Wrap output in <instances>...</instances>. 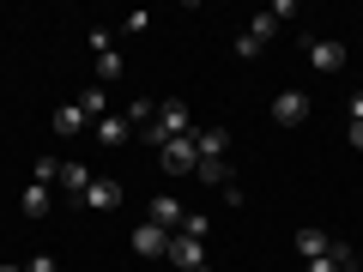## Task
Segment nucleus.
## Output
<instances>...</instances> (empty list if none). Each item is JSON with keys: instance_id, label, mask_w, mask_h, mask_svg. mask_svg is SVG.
<instances>
[{"instance_id": "0eeeda50", "label": "nucleus", "mask_w": 363, "mask_h": 272, "mask_svg": "<svg viewBox=\"0 0 363 272\" xmlns=\"http://www.w3.org/2000/svg\"><path fill=\"white\" fill-rule=\"evenodd\" d=\"M85 206H91V212H116V206H121V181H116V176H91Z\"/></svg>"}, {"instance_id": "1a4fd4ad", "label": "nucleus", "mask_w": 363, "mask_h": 272, "mask_svg": "<svg viewBox=\"0 0 363 272\" xmlns=\"http://www.w3.org/2000/svg\"><path fill=\"white\" fill-rule=\"evenodd\" d=\"M133 140V121L128 115H104L97 121V145H104V152H116V145H128Z\"/></svg>"}, {"instance_id": "6e6552de", "label": "nucleus", "mask_w": 363, "mask_h": 272, "mask_svg": "<svg viewBox=\"0 0 363 272\" xmlns=\"http://www.w3.org/2000/svg\"><path fill=\"white\" fill-rule=\"evenodd\" d=\"M164 248H169V230H157V224H133V254L157 260Z\"/></svg>"}, {"instance_id": "4be33fe9", "label": "nucleus", "mask_w": 363, "mask_h": 272, "mask_svg": "<svg viewBox=\"0 0 363 272\" xmlns=\"http://www.w3.org/2000/svg\"><path fill=\"white\" fill-rule=\"evenodd\" d=\"M140 140H145V145H152V152H164V140H169V133H164V128H157V121H145V128H140Z\"/></svg>"}, {"instance_id": "aec40b11", "label": "nucleus", "mask_w": 363, "mask_h": 272, "mask_svg": "<svg viewBox=\"0 0 363 272\" xmlns=\"http://www.w3.org/2000/svg\"><path fill=\"white\" fill-rule=\"evenodd\" d=\"M206 230H212V224L200 218V212H188V218H182V230H176V236H194V242H206Z\"/></svg>"}, {"instance_id": "4468645a", "label": "nucleus", "mask_w": 363, "mask_h": 272, "mask_svg": "<svg viewBox=\"0 0 363 272\" xmlns=\"http://www.w3.org/2000/svg\"><path fill=\"white\" fill-rule=\"evenodd\" d=\"M79 128H85V109H79V103H61V109H55V133H61V140H73Z\"/></svg>"}, {"instance_id": "bb28decb", "label": "nucleus", "mask_w": 363, "mask_h": 272, "mask_svg": "<svg viewBox=\"0 0 363 272\" xmlns=\"http://www.w3.org/2000/svg\"><path fill=\"white\" fill-rule=\"evenodd\" d=\"M351 121H363V91H351Z\"/></svg>"}, {"instance_id": "9d476101", "label": "nucleus", "mask_w": 363, "mask_h": 272, "mask_svg": "<svg viewBox=\"0 0 363 272\" xmlns=\"http://www.w3.org/2000/svg\"><path fill=\"white\" fill-rule=\"evenodd\" d=\"M55 181H61V194L73 200V206H85V188H91L85 164H61V176H55Z\"/></svg>"}, {"instance_id": "423d86ee", "label": "nucleus", "mask_w": 363, "mask_h": 272, "mask_svg": "<svg viewBox=\"0 0 363 272\" xmlns=\"http://www.w3.org/2000/svg\"><path fill=\"white\" fill-rule=\"evenodd\" d=\"M182 218H188V212H182V200H176V194H157L152 206H145V224H157V230H169V236L182 230Z\"/></svg>"}, {"instance_id": "a211bd4d", "label": "nucleus", "mask_w": 363, "mask_h": 272, "mask_svg": "<svg viewBox=\"0 0 363 272\" xmlns=\"http://www.w3.org/2000/svg\"><path fill=\"white\" fill-rule=\"evenodd\" d=\"M194 176H200V181H212V188H224V181H230V157H212V164H200Z\"/></svg>"}, {"instance_id": "9b49d317", "label": "nucleus", "mask_w": 363, "mask_h": 272, "mask_svg": "<svg viewBox=\"0 0 363 272\" xmlns=\"http://www.w3.org/2000/svg\"><path fill=\"white\" fill-rule=\"evenodd\" d=\"M345 266H357V254H351L345 242H327V254L309 260V272H345Z\"/></svg>"}, {"instance_id": "a878e982", "label": "nucleus", "mask_w": 363, "mask_h": 272, "mask_svg": "<svg viewBox=\"0 0 363 272\" xmlns=\"http://www.w3.org/2000/svg\"><path fill=\"white\" fill-rule=\"evenodd\" d=\"M25 272H55V254H30V260H25Z\"/></svg>"}, {"instance_id": "39448f33", "label": "nucleus", "mask_w": 363, "mask_h": 272, "mask_svg": "<svg viewBox=\"0 0 363 272\" xmlns=\"http://www.w3.org/2000/svg\"><path fill=\"white\" fill-rule=\"evenodd\" d=\"M272 121H279V128H303V121H309V97H303V91H279V97H272Z\"/></svg>"}, {"instance_id": "393cba45", "label": "nucleus", "mask_w": 363, "mask_h": 272, "mask_svg": "<svg viewBox=\"0 0 363 272\" xmlns=\"http://www.w3.org/2000/svg\"><path fill=\"white\" fill-rule=\"evenodd\" d=\"M255 55H260V42L242 30V37H236V61H255Z\"/></svg>"}, {"instance_id": "c85d7f7f", "label": "nucleus", "mask_w": 363, "mask_h": 272, "mask_svg": "<svg viewBox=\"0 0 363 272\" xmlns=\"http://www.w3.org/2000/svg\"><path fill=\"white\" fill-rule=\"evenodd\" d=\"M0 272H25V266H0Z\"/></svg>"}, {"instance_id": "cd10ccee", "label": "nucleus", "mask_w": 363, "mask_h": 272, "mask_svg": "<svg viewBox=\"0 0 363 272\" xmlns=\"http://www.w3.org/2000/svg\"><path fill=\"white\" fill-rule=\"evenodd\" d=\"M351 145H357V152H363V121H351Z\"/></svg>"}, {"instance_id": "ddd939ff", "label": "nucleus", "mask_w": 363, "mask_h": 272, "mask_svg": "<svg viewBox=\"0 0 363 272\" xmlns=\"http://www.w3.org/2000/svg\"><path fill=\"white\" fill-rule=\"evenodd\" d=\"M91 73H97V85H116V79L128 73V61H121L116 49H104V55H97V67H91Z\"/></svg>"}, {"instance_id": "f8f14e48", "label": "nucleus", "mask_w": 363, "mask_h": 272, "mask_svg": "<svg viewBox=\"0 0 363 272\" xmlns=\"http://www.w3.org/2000/svg\"><path fill=\"white\" fill-rule=\"evenodd\" d=\"M224 128H194V152H200V164H212V157H224Z\"/></svg>"}, {"instance_id": "b1692460", "label": "nucleus", "mask_w": 363, "mask_h": 272, "mask_svg": "<svg viewBox=\"0 0 363 272\" xmlns=\"http://www.w3.org/2000/svg\"><path fill=\"white\" fill-rule=\"evenodd\" d=\"M145 25H152V13H133V18H121V37H140Z\"/></svg>"}, {"instance_id": "f03ea898", "label": "nucleus", "mask_w": 363, "mask_h": 272, "mask_svg": "<svg viewBox=\"0 0 363 272\" xmlns=\"http://www.w3.org/2000/svg\"><path fill=\"white\" fill-rule=\"evenodd\" d=\"M164 260H176L182 272H206V266H212V260H206V242H194V236H169Z\"/></svg>"}, {"instance_id": "412c9836", "label": "nucleus", "mask_w": 363, "mask_h": 272, "mask_svg": "<svg viewBox=\"0 0 363 272\" xmlns=\"http://www.w3.org/2000/svg\"><path fill=\"white\" fill-rule=\"evenodd\" d=\"M55 176H61V157H37V181H43V188H49Z\"/></svg>"}, {"instance_id": "f3484780", "label": "nucleus", "mask_w": 363, "mask_h": 272, "mask_svg": "<svg viewBox=\"0 0 363 272\" xmlns=\"http://www.w3.org/2000/svg\"><path fill=\"white\" fill-rule=\"evenodd\" d=\"M297 254H309V260H321V254H327V236L315 230V224H303V230H297Z\"/></svg>"}, {"instance_id": "5701e85b", "label": "nucleus", "mask_w": 363, "mask_h": 272, "mask_svg": "<svg viewBox=\"0 0 363 272\" xmlns=\"http://www.w3.org/2000/svg\"><path fill=\"white\" fill-rule=\"evenodd\" d=\"M85 49H91V55H104V49H116V37H109V30H91Z\"/></svg>"}, {"instance_id": "6ab92c4d", "label": "nucleus", "mask_w": 363, "mask_h": 272, "mask_svg": "<svg viewBox=\"0 0 363 272\" xmlns=\"http://www.w3.org/2000/svg\"><path fill=\"white\" fill-rule=\"evenodd\" d=\"M272 30H279V18H272V13H255V18H248V37H255L260 49H267V37H272Z\"/></svg>"}, {"instance_id": "c756f323", "label": "nucleus", "mask_w": 363, "mask_h": 272, "mask_svg": "<svg viewBox=\"0 0 363 272\" xmlns=\"http://www.w3.org/2000/svg\"><path fill=\"white\" fill-rule=\"evenodd\" d=\"M351 272H363V260H357V266H351Z\"/></svg>"}, {"instance_id": "20e7f679", "label": "nucleus", "mask_w": 363, "mask_h": 272, "mask_svg": "<svg viewBox=\"0 0 363 272\" xmlns=\"http://www.w3.org/2000/svg\"><path fill=\"white\" fill-rule=\"evenodd\" d=\"M303 49H309L315 73H339V67H345V42H333V37H309Z\"/></svg>"}, {"instance_id": "2eb2a0df", "label": "nucleus", "mask_w": 363, "mask_h": 272, "mask_svg": "<svg viewBox=\"0 0 363 272\" xmlns=\"http://www.w3.org/2000/svg\"><path fill=\"white\" fill-rule=\"evenodd\" d=\"M73 103L85 109V115H109V91H104V85H85V91L73 97Z\"/></svg>"}, {"instance_id": "7ed1b4c3", "label": "nucleus", "mask_w": 363, "mask_h": 272, "mask_svg": "<svg viewBox=\"0 0 363 272\" xmlns=\"http://www.w3.org/2000/svg\"><path fill=\"white\" fill-rule=\"evenodd\" d=\"M152 121H157V128L169 133V140H182V133H194V115H188V103H182V97H164Z\"/></svg>"}, {"instance_id": "dca6fc26", "label": "nucleus", "mask_w": 363, "mask_h": 272, "mask_svg": "<svg viewBox=\"0 0 363 272\" xmlns=\"http://www.w3.org/2000/svg\"><path fill=\"white\" fill-rule=\"evenodd\" d=\"M49 206H55V194L43 188V181H30V188H25V212H30V218H49Z\"/></svg>"}, {"instance_id": "f257e3e1", "label": "nucleus", "mask_w": 363, "mask_h": 272, "mask_svg": "<svg viewBox=\"0 0 363 272\" xmlns=\"http://www.w3.org/2000/svg\"><path fill=\"white\" fill-rule=\"evenodd\" d=\"M157 169H164V176H194V169H200L194 133H182V140H164V152H157Z\"/></svg>"}]
</instances>
